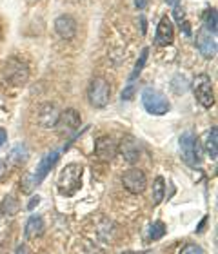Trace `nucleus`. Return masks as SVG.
<instances>
[{
	"instance_id": "f257e3e1",
	"label": "nucleus",
	"mask_w": 218,
	"mask_h": 254,
	"mask_svg": "<svg viewBox=\"0 0 218 254\" xmlns=\"http://www.w3.org/2000/svg\"><path fill=\"white\" fill-rule=\"evenodd\" d=\"M82 175H84V167L80 164H68L64 169L60 171L57 187L62 196H73L76 190L82 187Z\"/></svg>"
},
{
	"instance_id": "f03ea898",
	"label": "nucleus",
	"mask_w": 218,
	"mask_h": 254,
	"mask_svg": "<svg viewBox=\"0 0 218 254\" xmlns=\"http://www.w3.org/2000/svg\"><path fill=\"white\" fill-rule=\"evenodd\" d=\"M180 151H182V160L189 167H200V164H202V147H200L198 136H195V132L186 131L182 134Z\"/></svg>"
},
{
	"instance_id": "7ed1b4c3",
	"label": "nucleus",
	"mask_w": 218,
	"mask_h": 254,
	"mask_svg": "<svg viewBox=\"0 0 218 254\" xmlns=\"http://www.w3.org/2000/svg\"><path fill=\"white\" fill-rule=\"evenodd\" d=\"M142 106L149 115H154V117H162V115H167L171 109L169 100L164 96V93H160L158 89H153V87H145L144 93H142Z\"/></svg>"
},
{
	"instance_id": "20e7f679",
	"label": "nucleus",
	"mask_w": 218,
	"mask_h": 254,
	"mask_svg": "<svg viewBox=\"0 0 218 254\" xmlns=\"http://www.w3.org/2000/svg\"><path fill=\"white\" fill-rule=\"evenodd\" d=\"M109 96H111V87L107 84L106 78L102 76H96L89 82V87H87V98H89V104L96 109H102L109 104Z\"/></svg>"
},
{
	"instance_id": "39448f33",
	"label": "nucleus",
	"mask_w": 218,
	"mask_h": 254,
	"mask_svg": "<svg viewBox=\"0 0 218 254\" xmlns=\"http://www.w3.org/2000/svg\"><path fill=\"white\" fill-rule=\"evenodd\" d=\"M193 89L197 96L198 104L206 109H211L215 106V93H213V82L209 78V74H198L193 82Z\"/></svg>"
},
{
	"instance_id": "423d86ee",
	"label": "nucleus",
	"mask_w": 218,
	"mask_h": 254,
	"mask_svg": "<svg viewBox=\"0 0 218 254\" xmlns=\"http://www.w3.org/2000/svg\"><path fill=\"white\" fill-rule=\"evenodd\" d=\"M4 76L9 84L24 85L29 78V67L26 62L13 57V59H7V62L4 64Z\"/></svg>"
},
{
	"instance_id": "0eeeda50",
	"label": "nucleus",
	"mask_w": 218,
	"mask_h": 254,
	"mask_svg": "<svg viewBox=\"0 0 218 254\" xmlns=\"http://www.w3.org/2000/svg\"><path fill=\"white\" fill-rule=\"evenodd\" d=\"M122 186L126 190H129L131 194H142L147 187V178L140 169L131 167L122 175Z\"/></svg>"
},
{
	"instance_id": "6e6552de",
	"label": "nucleus",
	"mask_w": 218,
	"mask_h": 254,
	"mask_svg": "<svg viewBox=\"0 0 218 254\" xmlns=\"http://www.w3.org/2000/svg\"><path fill=\"white\" fill-rule=\"evenodd\" d=\"M80 124H82V118H80V113L76 111V109H66V111L60 113L59 117V122H57V126L59 127V131L62 132V134H73V132L78 131Z\"/></svg>"
},
{
	"instance_id": "1a4fd4ad",
	"label": "nucleus",
	"mask_w": 218,
	"mask_h": 254,
	"mask_svg": "<svg viewBox=\"0 0 218 254\" xmlns=\"http://www.w3.org/2000/svg\"><path fill=\"white\" fill-rule=\"evenodd\" d=\"M95 153L102 162H111L118 153V143L111 136H100L95 142Z\"/></svg>"
},
{
	"instance_id": "9d476101",
	"label": "nucleus",
	"mask_w": 218,
	"mask_h": 254,
	"mask_svg": "<svg viewBox=\"0 0 218 254\" xmlns=\"http://www.w3.org/2000/svg\"><path fill=\"white\" fill-rule=\"evenodd\" d=\"M118 153L122 154V158L128 164H135V162H139L142 149H140V143L133 136H126L122 138V142L118 143Z\"/></svg>"
},
{
	"instance_id": "9b49d317",
	"label": "nucleus",
	"mask_w": 218,
	"mask_h": 254,
	"mask_svg": "<svg viewBox=\"0 0 218 254\" xmlns=\"http://www.w3.org/2000/svg\"><path fill=\"white\" fill-rule=\"evenodd\" d=\"M197 48L204 59H213L215 55H217V40H215V35H211L208 29H200L197 33Z\"/></svg>"
},
{
	"instance_id": "f8f14e48",
	"label": "nucleus",
	"mask_w": 218,
	"mask_h": 254,
	"mask_svg": "<svg viewBox=\"0 0 218 254\" xmlns=\"http://www.w3.org/2000/svg\"><path fill=\"white\" fill-rule=\"evenodd\" d=\"M55 31L62 40H73L76 35V20L71 15H60L55 20Z\"/></svg>"
},
{
	"instance_id": "ddd939ff",
	"label": "nucleus",
	"mask_w": 218,
	"mask_h": 254,
	"mask_svg": "<svg viewBox=\"0 0 218 254\" xmlns=\"http://www.w3.org/2000/svg\"><path fill=\"white\" fill-rule=\"evenodd\" d=\"M59 151H51V153H48L46 156H44L42 160H40V164H38V167H37V171L33 173V180H35V186H38L40 182L48 176V173L51 169L55 167V164L59 162Z\"/></svg>"
},
{
	"instance_id": "4468645a",
	"label": "nucleus",
	"mask_w": 218,
	"mask_h": 254,
	"mask_svg": "<svg viewBox=\"0 0 218 254\" xmlns=\"http://www.w3.org/2000/svg\"><path fill=\"white\" fill-rule=\"evenodd\" d=\"M59 117H60V111L55 104H44V106L38 109L37 118H38V124H40L44 129H51V127L57 126Z\"/></svg>"
},
{
	"instance_id": "2eb2a0df",
	"label": "nucleus",
	"mask_w": 218,
	"mask_h": 254,
	"mask_svg": "<svg viewBox=\"0 0 218 254\" xmlns=\"http://www.w3.org/2000/svg\"><path fill=\"white\" fill-rule=\"evenodd\" d=\"M175 38V31H173V24L167 16H164L162 20L158 22V27H156V37H154V42L156 46H169Z\"/></svg>"
},
{
	"instance_id": "dca6fc26",
	"label": "nucleus",
	"mask_w": 218,
	"mask_h": 254,
	"mask_svg": "<svg viewBox=\"0 0 218 254\" xmlns=\"http://www.w3.org/2000/svg\"><path fill=\"white\" fill-rule=\"evenodd\" d=\"M44 229H46V225H44L42 218L37 216V214H33V216L27 220L24 234H26L27 240H37V238H40V236L44 234Z\"/></svg>"
},
{
	"instance_id": "f3484780",
	"label": "nucleus",
	"mask_w": 218,
	"mask_h": 254,
	"mask_svg": "<svg viewBox=\"0 0 218 254\" xmlns=\"http://www.w3.org/2000/svg\"><path fill=\"white\" fill-rule=\"evenodd\" d=\"M165 196V180L162 176H156L153 182V205H160Z\"/></svg>"
},
{
	"instance_id": "a211bd4d",
	"label": "nucleus",
	"mask_w": 218,
	"mask_h": 254,
	"mask_svg": "<svg viewBox=\"0 0 218 254\" xmlns=\"http://www.w3.org/2000/svg\"><path fill=\"white\" fill-rule=\"evenodd\" d=\"M206 151L213 160H217L218 156V129L213 127L208 134V142H206Z\"/></svg>"
},
{
	"instance_id": "6ab92c4d",
	"label": "nucleus",
	"mask_w": 218,
	"mask_h": 254,
	"mask_svg": "<svg viewBox=\"0 0 218 254\" xmlns=\"http://www.w3.org/2000/svg\"><path fill=\"white\" fill-rule=\"evenodd\" d=\"M20 209V203L13 198V196H5L4 201H2V207H0V212L4 216H15L16 212Z\"/></svg>"
},
{
	"instance_id": "aec40b11",
	"label": "nucleus",
	"mask_w": 218,
	"mask_h": 254,
	"mask_svg": "<svg viewBox=\"0 0 218 254\" xmlns=\"http://www.w3.org/2000/svg\"><path fill=\"white\" fill-rule=\"evenodd\" d=\"M27 156H29V151H27V147L24 145V143H18V145L11 151L9 160L13 162V164H24V162L27 160Z\"/></svg>"
},
{
	"instance_id": "412c9836",
	"label": "nucleus",
	"mask_w": 218,
	"mask_h": 254,
	"mask_svg": "<svg viewBox=\"0 0 218 254\" xmlns=\"http://www.w3.org/2000/svg\"><path fill=\"white\" fill-rule=\"evenodd\" d=\"M204 29H208L211 35H215L217 33V9L215 7H209V9H206V13H204Z\"/></svg>"
},
{
	"instance_id": "4be33fe9",
	"label": "nucleus",
	"mask_w": 218,
	"mask_h": 254,
	"mask_svg": "<svg viewBox=\"0 0 218 254\" xmlns=\"http://www.w3.org/2000/svg\"><path fill=\"white\" fill-rule=\"evenodd\" d=\"M147 55H149V48H144L142 49V53H140V59L137 60V64H135V69H133V73H131V76H129V82H133V80L142 73V69H144L145 62H147Z\"/></svg>"
},
{
	"instance_id": "5701e85b",
	"label": "nucleus",
	"mask_w": 218,
	"mask_h": 254,
	"mask_svg": "<svg viewBox=\"0 0 218 254\" xmlns=\"http://www.w3.org/2000/svg\"><path fill=\"white\" fill-rule=\"evenodd\" d=\"M165 231H167V229H165L164 222H154L153 225H151V233H149V236H151L153 242H156V240L164 238Z\"/></svg>"
},
{
	"instance_id": "b1692460",
	"label": "nucleus",
	"mask_w": 218,
	"mask_h": 254,
	"mask_svg": "<svg viewBox=\"0 0 218 254\" xmlns=\"http://www.w3.org/2000/svg\"><path fill=\"white\" fill-rule=\"evenodd\" d=\"M33 187H37L35 186V180H33V173H27L20 180V189H22V192H31Z\"/></svg>"
},
{
	"instance_id": "393cba45",
	"label": "nucleus",
	"mask_w": 218,
	"mask_h": 254,
	"mask_svg": "<svg viewBox=\"0 0 218 254\" xmlns=\"http://www.w3.org/2000/svg\"><path fill=\"white\" fill-rule=\"evenodd\" d=\"M135 93H137V84H133V82H129L126 87H124L122 91V100L129 102V100H133L135 98Z\"/></svg>"
},
{
	"instance_id": "a878e982",
	"label": "nucleus",
	"mask_w": 218,
	"mask_h": 254,
	"mask_svg": "<svg viewBox=\"0 0 218 254\" xmlns=\"http://www.w3.org/2000/svg\"><path fill=\"white\" fill-rule=\"evenodd\" d=\"M180 254H206V253H204V249L200 247V245L187 244V245H184V247H182Z\"/></svg>"
},
{
	"instance_id": "bb28decb",
	"label": "nucleus",
	"mask_w": 218,
	"mask_h": 254,
	"mask_svg": "<svg viewBox=\"0 0 218 254\" xmlns=\"http://www.w3.org/2000/svg\"><path fill=\"white\" fill-rule=\"evenodd\" d=\"M173 15H175L176 22H178V24H182V22H184V16H186V13H184V7H180V5L173 7Z\"/></svg>"
},
{
	"instance_id": "cd10ccee",
	"label": "nucleus",
	"mask_w": 218,
	"mask_h": 254,
	"mask_svg": "<svg viewBox=\"0 0 218 254\" xmlns=\"http://www.w3.org/2000/svg\"><path fill=\"white\" fill-rule=\"evenodd\" d=\"M135 5H137V9L139 11H144V9H147L149 0H135Z\"/></svg>"
},
{
	"instance_id": "c85d7f7f",
	"label": "nucleus",
	"mask_w": 218,
	"mask_h": 254,
	"mask_svg": "<svg viewBox=\"0 0 218 254\" xmlns=\"http://www.w3.org/2000/svg\"><path fill=\"white\" fill-rule=\"evenodd\" d=\"M38 203H40V196H33L31 201L27 203V209H29V211H33V209H35V205H38Z\"/></svg>"
},
{
	"instance_id": "c756f323",
	"label": "nucleus",
	"mask_w": 218,
	"mask_h": 254,
	"mask_svg": "<svg viewBox=\"0 0 218 254\" xmlns=\"http://www.w3.org/2000/svg\"><path fill=\"white\" fill-rule=\"evenodd\" d=\"M5 142H7V132H5L4 127H0V147H2Z\"/></svg>"
},
{
	"instance_id": "7c9ffc66",
	"label": "nucleus",
	"mask_w": 218,
	"mask_h": 254,
	"mask_svg": "<svg viewBox=\"0 0 218 254\" xmlns=\"http://www.w3.org/2000/svg\"><path fill=\"white\" fill-rule=\"evenodd\" d=\"M5 173H7V167H5V164L2 162V160H0V178H2Z\"/></svg>"
},
{
	"instance_id": "2f4dec72",
	"label": "nucleus",
	"mask_w": 218,
	"mask_h": 254,
	"mask_svg": "<svg viewBox=\"0 0 218 254\" xmlns=\"http://www.w3.org/2000/svg\"><path fill=\"white\" fill-rule=\"evenodd\" d=\"M167 2V5H171V7H176V5H180V0H165Z\"/></svg>"
},
{
	"instance_id": "473e14b6",
	"label": "nucleus",
	"mask_w": 218,
	"mask_h": 254,
	"mask_svg": "<svg viewBox=\"0 0 218 254\" xmlns=\"http://www.w3.org/2000/svg\"><path fill=\"white\" fill-rule=\"evenodd\" d=\"M206 222H208V218H204V220H202V223H200V225H198V233H202V231H204V225H206Z\"/></svg>"
},
{
	"instance_id": "72a5a7b5",
	"label": "nucleus",
	"mask_w": 218,
	"mask_h": 254,
	"mask_svg": "<svg viewBox=\"0 0 218 254\" xmlns=\"http://www.w3.org/2000/svg\"><path fill=\"white\" fill-rule=\"evenodd\" d=\"M16 254H27V249L22 245V247H18V251H16Z\"/></svg>"
},
{
	"instance_id": "f704fd0d",
	"label": "nucleus",
	"mask_w": 218,
	"mask_h": 254,
	"mask_svg": "<svg viewBox=\"0 0 218 254\" xmlns=\"http://www.w3.org/2000/svg\"><path fill=\"white\" fill-rule=\"evenodd\" d=\"M140 22H142V33H145V29H147V27H145V18H144V16H140Z\"/></svg>"
},
{
	"instance_id": "c9c22d12",
	"label": "nucleus",
	"mask_w": 218,
	"mask_h": 254,
	"mask_svg": "<svg viewBox=\"0 0 218 254\" xmlns=\"http://www.w3.org/2000/svg\"><path fill=\"white\" fill-rule=\"evenodd\" d=\"M122 254H137V253H133V251H126V253H122Z\"/></svg>"
},
{
	"instance_id": "e433bc0d",
	"label": "nucleus",
	"mask_w": 218,
	"mask_h": 254,
	"mask_svg": "<svg viewBox=\"0 0 218 254\" xmlns=\"http://www.w3.org/2000/svg\"><path fill=\"white\" fill-rule=\"evenodd\" d=\"M27 2H31V4H33V2H38V0H27Z\"/></svg>"
}]
</instances>
